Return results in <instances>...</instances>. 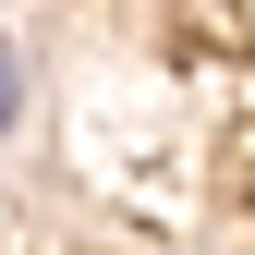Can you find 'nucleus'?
I'll list each match as a JSON object with an SVG mask.
<instances>
[{
    "mask_svg": "<svg viewBox=\"0 0 255 255\" xmlns=\"http://www.w3.org/2000/svg\"><path fill=\"white\" fill-rule=\"evenodd\" d=\"M12 122H24V49L0 37V134H12Z\"/></svg>",
    "mask_w": 255,
    "mask_h": 255,
    "instance_id": "obj_1",
    "label": "nucleus"
}]
</instances>
